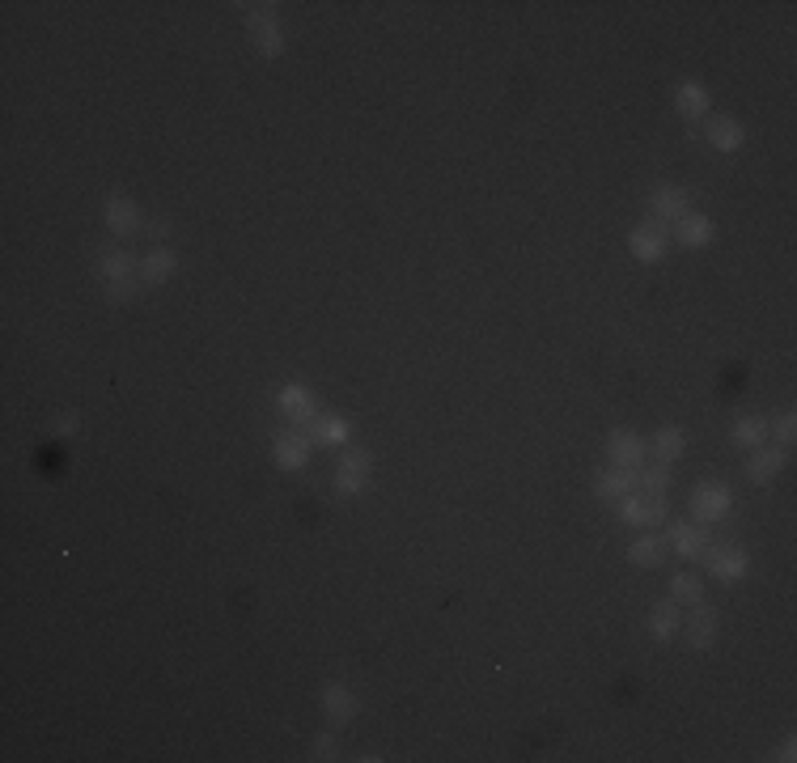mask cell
<instances>
[{
  "label": "cell",
  "mask_w": 797,
  "mask_h": 763,
  "mask_svg": "<svg viewBox=\"0 0 797 763\" xmlns=\"http://www.w3.org/2000/svg\"><path fill=\"white\" fill-rule=\"evenodd\" d=\"M98 272H102V285H106V301H132L140 289V259H132L128 246H102L98 251Z\"/></svg>",
  "instance_id": "cell-1"
},
{
  "label": "cell",
  "mask_w": 797,
  "mask_h": 763,
  "mask_svg": "<svg viewBox=\"0 0 797 763\" xmlns=\"http://www.w3.org/2000/svg\"><path fill=\"white\" fill-rule=\"evenodd\" d=\"M246 30H251V43L263 60L285 56V30H280V22H276V5H251V13H246Z\"/></svg>",
  "instance_id": "cell-2"
},
{
  "label": "cell",
  "mask_w": 797,
  "mask_h": 763,
  "mask_svg": "<svg viewBox=\"0 0 797 763\" xmlns=\"http://www.w3.org/2000/svg\"><path fill=\"white\" fill-rule=\"evenodd\" d=\"M369 471H374V458L369 450H340V463H335V492L340 496H361L369 488Z\"/></svg>",
  "instance_id": "cell-3"
},
{
  "label": "cell",
  "mask_w": 797,
  "mask_h": 763,
  "mask_svg": "<svg viewBox=\"0 0 797 763\" xmlns=\"http://www.w3.org/2000/svg\"><path fill=\"white\" fill-rule=\"evenodd\" d=\"M700 560H704L708 577H717V581H742L751 569V556L742 552L738 543H708Z\"/></svg>",
  "instance_id": "cell-4"
},
{
  "label": "cell",
  "mask_w": 797,
  "mask_h": 763,
  "mask_svg": "<svg viewBox=\"0 0 797 763\" xmlns=\"http://www.w3.org/2000/svg\"><path fill=\"white\" fill-rule=\"evenodd\" d=\"M730 505H734V492H730V484H721V479H708V484H700L692 492V518L704 526L721 522L725 513H730Z\"/></svg>",
  "instance_id": "cell-5"
},
{
  "label": "cell",
  "mask_w": 797,
  "mask_h": 763,
  "mask_svg": "<svg viewBox=\"0 0 797 763\" xmlns=\"http://www.w3.org/2000/svg\"><path fill=\"white\" fill-rule=\"evenodd\" d=\"M310 450H314V441H310L306 429H285V433H276V441H272V463L280 471H301L310 463Z\"/></svg>",
  "instance_id": "cell-6"
},
{
  "label": "cell",
  "mask_w": 797,
  "mask_h": 763,
  "mask_svg": "<svg viewBox=\"0 0 797 763\" xmlns=\"http://www.w3.org/2000/svg\"><path fill=\"white\" fill-rule=\"evenodd\" d=\"M708 543H713V539H708V526H704V522L679 518V522H670V530H666V547H670V552H675L679 560H700Z\"/></svg>",
  "instance_id": "cell-7"
},
{
  "label": "cell",
  "mask_w": 797,
  "mask_h": 763,
  "mask_svg": "<svg viewBox=\"0 0 797 763\" xmlns=\"http://www.w3.org/2000/svg\"><path fill=\"white\" fill-rule=\"evenodd\" d=\"M666 518V496H645V492H628L619 501V522L624 526H658Z\"/></svg>",
  "instance_id": "cell-8"
},
{
  "label": "cell",
  "mask_w": 797,
  "mask_h": 763,
  "mask_svg": "<svg viewBox=\"0 0 797 763\" xmlns=\"http://www.w3.org/2000/svg\"><path fill=\"white\" fill-rule=\"evenodd\" d=\"M666 246H670V238H666L662 221L636 225L632 234H628V251H632L636 263H662V259H666Z\"/></svg>",
  "instance_id": "cell-9"
},
{
  "label": "cell",
  "mask_w": 797,
  "mask_h": 763,
  "mask_svg": "<svg viewBox=\"0 0 797 763\" xmlns=\"http://www.w3.org/2000/svg\"><path fill=\"white\" fill-rule=\"evenodd\" d=\"M717 611L708 607V602H696L692 607V615H683V636H687V645H692L696 653H708L717 645Z\"/></svg>",
  "instance_id": "cell-10"
},
{
  "label": "cell",
  "mask_w": 797,
  "mask_h": 763,
  "mask_svg": "<svg viewBox=\"0 0 797 763\" xmlns=\"http://www.w3.org/2000/svg\"><path fill=\"white\" fill-rule=\"evenodd\" d=\"M785 463H789V450L785 446H768V441H764V446H755L747 454V467H742V471H747L751 484L764 488V484H772V479L785 471Z\"/></svg>",
  "instance_id": "cell-11"
},
{
  "label": "cell",
  "mask_w": 797,
  "mask_h": 763,
  "mask_svg": "<svg viewBox=\"0 0 797 763\" xmlns=\"http://www.w3.org/2000/svg\"><path fill=\"white\" fill-rule=\"evenodd\" d=\"M276 403H280V412L293 420V429H310V424L318 420V403H314V395H310V390L301 386V382H289V386L276 395Z\"/></svg>",
  "instance_id": "cell-12"
},
{
  "label": "cell",
  "mask_w": 797,
  "mask_h": 763,
  "mask_svg": "<svg viewBox=\"0 0 797 763\" xmlns=\"http://www.w3.org/2000/svg\"><path fill=\"white\" fill-rule=\"evenodd\" d=\"M645 454H649V441L636 437L632 429H615V433L607 437V458H611V467H636V471H641Z\"/></svg>",
  "instance_id": "cell-13"
},
{
  "label": "cell",
  "mask_w": 797,
  "mask_h": 763,
  "mask_svg": "<svg viewBox=\"0 0 797 763\" xmlns=\"http://www.w3.org/2000/svg\"><path fill=\"white\" fill-rule=\"evenodd\" d=\"M102 217H106V229H111L115 238H136L140 234V208H136V200H128V195H111L106 200V208H102Z\"/></svg>",
  "instance_id": "cell-14"
},
{
  "label": "cell",
  "mask_w": 797,
  "mask_h": 763,
  "mask_svg": "<svg viewBox=\"0 0 797 763\" xmlns=\"http://www.w3.org/2000/svg\"><path fill=\"white\" fill-rule=\"evenodd\" d=\"M174 272H179V255H174V246H153V251L140 259V285H145V289L166 285Z\"/></svg>",
  "instance_id": "cell-15"
},
{
  "label": "cell",
  "mask_w": 797,
  "mask_h": 763,
  "mask_svg": "<svg viewBox=\"0 0 797 763\" xmlns=\"http://www.w3.org/2000/svg\"><path fill=\"white\" fill-rule=\"evenodd\" d=\"M649 212H653V221H670L675 225L679 217H687V212H692V195H687L683 187H658L649 195Z\"/></svg>",
  "instance_id": "cell-16"
},
{
  "label": "cell",
  "mask_w": 797,
  "mask_h": 763,
  "mask_svg": "<svg viewBox=\"0 0 797 763\" xmlns=\"http://www.w3.org/2000/svg\"><path fill=\"white\" fill-rule=\"evenodd\" d=\"M704 136H708V145H713L717 153H738L742 140H747V128H742L738 119H730V115H708Z\"/></svg>",
  "instance_id": "cell-17"
},
{
  "label": "cell",
  "mask_w": 797,
  "mask_h": 763,
  "mask_svg": "<svg viewBox=\"0 0 797 763\" xmlns=\"http://www.w3.org/2000/svg\"><path fill=\"white\" fill-rule=\"evenodd\" d=\"M645 628H649V636H653V641H675V636L683 632V607H679L675 598H662L658 607L649 611Z\"/></svg>",
  "instance_id": "cell-18"
},
{
  "label": "cell",
  "mask_w": 797,
  "mask_h": 763,
  "mask_svg": "<svg viewBox=\"0 0 797 763\" xmlns=\"http://www.w3.org/2000/svg\"><path fill=\"white\" fill-rule=\"evenodd\" d=\"M357 713H361V700L352 696L344 683H327V687H323V717H327L331 725H348Z\"/></svg>",
  "instance_id": "cell-19"
},
{
  "label": "cell",
  "mask_w": 797,
  "mask_h": 763,
  "mask_svg": "<svg viewBox=\"0 0 797 763\" xmlns=\"http://www.w3.org/2000/svg\"><path fill=\"white\" fill-rule=\"evenodd\" d=\"M306 433H310L314 446L344 450V446H348V437H352V420H344V416H323V412H318V420L310 424Z\"/></svg>",
  "instance_id": "cell-20"
},
{
  "label": "cell",
  "mask_w": 797,
  "mask_h": 763,
  "mask_svg": "<svg viewBox=\"0 0 797 763\" xmlns=\"http://www.w3.org/2000/svg\"><path fill=\"white\" fill-rule=\"evenodd\" d=\"M594 492L602 501H624L628 492H636V467H607L594 479Z\"/></svg>",
  "instance_id": "cell-21"
},
{
  "label": "cell",
  "mask_w": 797,
  "mask_h": 763,
  "mask_svg": "<svg viewBox=\"0 0 797 763\" xmlns=\"http://www.w3.org/2000/svg\"><path fill=\"white\" fill-rule=\"evenodd\" d=\"M675 238H679V246H687V251H700V246L713 242V221H708L704 212H687V217L675 221Z\"/></svg>",
  "instance_id": "cell-22"
},
{
  "label": "cell",
  "mask_w": 797,
  "mask_h": 763,
  "mask_svg": "<svg viewBox=\"0 0 797 763\" xmlns=\"http://www.w3.org/2000/svg\"><path fill=\"white\" fill-rule=\"evenodd\" d=\"M708 106H713V98H708V90H704L700 81H683L679 90H675V111H679L687 123L704 119V115H708Z\"/></svg>",
  "instance_id": "cell-23"
},
{
  "label": "cell",
  "mask_w": 797,
  "mask_h": 763,
  "mask_svg": "<svg viewBox=\"0 0 797 763\" xmlns=\"http://www.w3.org/2000/svg\"><path fill=\"white\" fill-rule=\"evenodd\" d=\"M730 437H734L738 450H755V446H764V441L772 437V420L768 416H738Z\"/></svg>",
  "instance_id": "cell-24"
},
{
  "label": "cell",
  "mask_w": 797,
  "mask_h": 763,
  "mask_svg": "<svg viewBox=\"0 0 797 763\" xmlns=\"http://www.w3.org/2000/svg\"><path fill=\"white\" fill-rule=\"evenodd\" d=\"M649 450L658 454V463L662 467H670V463H679V458L687 454V433L679 429V424H666V429H658L653 433V441H649Z\"/></svg>",
  "instance_id": "cell-25"
},
{
  "label": "cell",
  "mask_w": 797,
  "mask_h": 763,
  "mask_svg": "<svg viewBox=\"0 0 797 763\" xmlns=\"http://www.w3.org/2000/svg\"><path fill=\"white\" fill-rule=\"evenodd\" d=\"M666 535H641L632 547H628V560L632 564H641V569H658V564L666 560Z\"/></svg>",
  "instance_id": "cell-26"
},
{
  "label": "cell",
  "mask_w": 797,
  "mask_h": 763,
  "mask_svg": "<svg viewBox=\"0 0 797 763\" xmlns=\"http://www.w3.org/2000/svg\"><path fill=\"white\" fill-rule=\"evenodd\" d=\"M670 598L679 607H696V602H704V581L696 573H675L670 577Z\"/></svg>",
  "instance_id": "cell-27"
},
{
  "label": "cell",
  "mask_w": 797,
  "mask_h": 763,
  "mask_svg": "<svg viewBox=\"0 0 797 763\" xmlns=\"http://www.w3.org/2000/svg\"><path fill=\"white\" fill-rule=\"evenodd\" d=\"M666 488H670V467H645V471H636V492H645V496H666Z\"/></svg>",
  "instance_id": "cell-28"
},
{
  "label": "cell",
  "mask_w": 797,
  "mask_h": 763,
  "mask_svg": "<svg viewBox=\"0 0 797 763\" xmlns=\"http://www.w3.org/2000/svg\"><path fill=\"white\" fill-rule=\"evenodd\" d=\"M335 755H340V738H335L331 730L314 734V742H310V759H335Z\"/></svg>",
  "instance_id": "cell-29"
},
{
  "label": "cell",
  "mask_w": 797,
  "mask_h": 763,
  "mask_svg": "<svg viewBox=\"0 0 797 763\" xmlns=\"http://www.w3.org/2000/svg\"><path fill=\"white\" fill-rule=\"evenodd\" d=\"M81 433V416L77 412H60L56 420H51V437H73Z\"/></svg>",
  "instance_id": "cell-30"
},
{
  "label": "cell",
  "mask_w": 797,
  "mask_h": 763,
  "mask_svg": "<svg viewBox=\"0 0 797 763\" xmlns=\"http://www.w3.org/2000/svg\"><path fill=\"white\" fill-rule=\"evenodd\" d=\"M793 437H797V420H793V412H781L776 416V446H793Z\"/></svg>",
  "instance_id": "cell-31"
},
{
  "label": "cell",
  "mask_w": 797,
  "mask_h": 763,
  "mask_svg": "<svg viewBox=\"0 0 797 763\" xmlns=\"http://www.w3.org/2000/svg\"><path fill=\"white\" fill-rule=\"evenodd\" d=\"M772 759H776V763H793V759H797V742H793V738H785L781 747H776V755H772Z\"/></svg>",
  "instance_id": "cell-32"
},
{
  "label": "cell",
  "mask_w": 797,
  "mask_h": 763,
  "mask_svg": "<svg viewBox=\"0 0 797 763\" xmlns=\"http://www.w3.org/2000/svg\"><path fill=\"white\" fill-rule=\"evenodd\" d=\"M149 234L157 238V246H170V221H153V225H149Z\"/></svg>",
  "instance_id": "cell-33"
}]
</instances>
